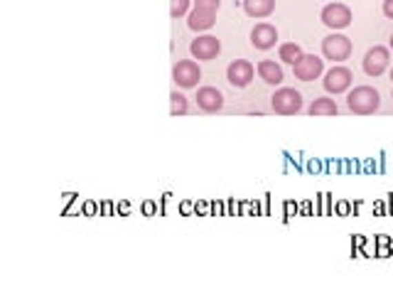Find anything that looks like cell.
<instances>
[{"mask_svg":"<svg viewBox=\"0 0 393 295\" xmlns=\"http://www.w3.org/2000/svg\"><path fill=\"white\" fill-rule=\"evenodd\" d=\"M347 106L352 114L369 116L381 106V96H379V91L374 86H356L347 96Z\"/></svg>","mask_w":393,"mask_h":295,"instance_id":"6da1fadb","label":"cell"},{"mask_svg":"<svg viewBox=\"0 0 393 295\" xmlns=\"http://www.w3.org/2000/svg\"><path fill=\"white\" fill-rule=\"evenodd\" d=\"M275 114L281 116H292L298 114L300 108H303V96H300V91L295 89H278L273 94V101H270Z\"/></svg>","mask_w":393,"mask_h":295,"instance_id":"7a4b0ae2","label":"cell"},{"mask_svg":"<svg viewBox=\"0 0 393 295\" xmlns=\"http://www.w3.org/2000/svg\"><path fill=\"white\" fill-rule=\"evenodd\" d=\"M322 54L332 62H344L352 54V42L344 34H330L322 40Z\"/></svg>","mask_w":393,"mask_h":295,"instance_id":"3957f363","label":"cell"},{"mask_svg":"<svg viewBox=\"0 0 393 295\" xmlns=\"http://www.w3.org/2000/svg\"><path fill=\"white\" fill-rule=\"evenodd\" d=\"M172 79H174V84L182 86V89H192V86L199 84L202 72H199L196 62H192V59H182V62H177L172 67Z\"/></svg>","mask_w":393,"mask_h":295,"instance_id":"277c9868","label":"cell"},{"mask_svg":"<svg viewBox=\"0 0 393 295\" xmlns=\"http://www.w3.org/2000/svg\"><path fill=\"white\" fill-rule=\"evenodd\" d=\"M322 23L332 30H342L352 25V10L342 3H330V6L322 10Z\"/></svg>","mask_w":393,"mask_h":295,"instance_id":"5b68a950","label":"cell"},{"mask_svg":"<svg viewBox=\"0 0 393 295\" xmlns=\"http://www.w3.org/2000/svg\"><path fill=\"white\" fill-rule=\"evenodd\" d=\"M226 79L236 89H243V86H248L253 81V64L246 62V59H234L226 67Z\"/></svg>","mask_w":393,"mask_h":295,"instance_id":"8992f818","label":"cell"},{"mask_svg":"<svg viewBox=\"0 0 393 295\" xmlns=\"http://www.w3.org/2000/svg\"><path fill=\"white\" fill-rule=\"evenodd\" d=\"M388 62H391V54L386 47H371L364 57V72L369 77H381L388 69Z\"/></svg>","mask_w":393,"mask_h":295,"instance_id":"52a82bcc","label":"cell"},{"mask_svg":"<svg viewBox=\"0 0 393 295\" xmlns=\"http://www.w3.org/2000/svg\"><path fill=\"white\" fill-rule=\"evenodd\" d=\"M322 69H325V62H322L320 57H314V54H303L298 62L292 64V72H295V77H298V79H303V81L317 79V77L322 74Z\"/></svg>","mask_w":393,"mask_h":295,"instance_id":"ba28073f","label":"cell"},{"mask_svg":"<svg viewBox=\"0 0 393 295\" xmlns=\"http://www.w3.org/2000/svg\"><path fill=\"white\" fill-rule=\"evenodd\" d=\"M190 52L194 59H204V62H212L216 54L221 52V42L212 34H204V37H196L190 45Z\"/></svg>","mask_w":393,"mask_h":295,"instance_id":"9c48e42d","label":"cell"},{"mask_svg":"<svg viewBox=\"0 0 393 295\" xmlns=\"http://www.w3.org/2000/svg\"><path fill=\"white\" fill-rule=\"evenodd\" d=\"M352 72L347 67H332L330 72L325 74V89L330 94H342L352 86Z\"/></svg>","mask_w":393,"mask_h":295,"instance_id":"30bf717a","label":"cell"},{"mask_svg":"<svg viewBox=\"0 0 393 295\" xmlns=\"http://www.w3.org/2000/svg\"><path fill=\"white\" fill-rule=\"evenodd\" d=\"M196 106L207 111V114H216L224 106V94L216 86H202L196 91Z\"/></svg>","mask_w":393,"mask_h":295,"instance_id":"8fae6325","label":"cell"},{"mask_svg":"<svg viewBox=\"0 0 393 295\" xmlns=\"http://www.w3.org/2000/svg\"><path fill=\"white\" fill-rule=\"evenodd\" d=\"M275 42H278V30L273 25L259 23L251 30V45L256 50H270V47H275Z\"/></svg>","mask_w":393,"mask_h":295,"instance_id":"7c38bea8","label":"cell"},{"mask_svg":"<svg viewBox=\"0 0 393 295\" xmlns=\"http://www.w3.org/2000/svg\"><path fill=\"white\" fill-rule=\"evenodd\" d=\"M259 77L265 81V84L275 86L283 81V69L281 64H275L273 59H263V62H259Z\"/></svg>","mask_w":393,"mask_h":295,"instance_id":"4fadbf2b","label":"cell"},{"mask_svg":"<svg viewBox=\"0 0 393 295\" xmlns=\"http://www.w3.org/2000/svg\"><path fill=\"white\" fill-rule=\"evenodd\" d=\"M216 23V12H207V10H192L190 17H187V25H190V30H209L212 25Z\"/></svg>","mask_w":393,"mask_h":295,"instance_id":"5bb4252c","label":"cell"},{"mask_svg":"<svg viewBox=\"0 0 393 295\" xmlns=\"http://www.w3.org/2000/svg\"><path fill=\"white\" fill-rule=\"evenodd\" d=\"M243 10L251 17H268L275 10V0H243Z\"/></svg>","mask_w":393,"mask_h":295,"instance_id":"9a60e30c","label":"cell"},{"mask_svg":"<svg viewBox=\"0 0 393 295\" xmlns=\"http://www.w3.org/2000/svg\"><path fill=\"white\" fill-rule=\"evenodd\" d=\"M337 103L334 99H314L312 106H310V116H337Z\"/></svg>","mask_w":393,"mask_h":295,"instance_id":"2e32d148","label":"cell"},{"mask_svg":"<svg viewBox=\"0 0 393 295\" xmlns=\"http://www.w3.org/2000/svg\"><path fill=\"white\" fill-rule=\"evenodd\" d=\"M278 54H281V59H283V62L295 64L300 57H303V50H300V45H295V42H285V45H281V50H278Z\"/></svg>","mask_w":393,"mask_h":295,"instance_id":"e0dca14e","label":"cell"},{"mask_svg":"<svg viewBox=\"0 0 393 295\" xmlns=\"http://www.w3.org/2000/svg\"><path fill=\"white\" fill-rule=\"evenodd\" d=\"M170 114H172V116H185L187 114V96H182V94L172 91V94H170Z\"/></svg>","mask_w":393,"mask_h":295,"instance_id":"ac0fdd59","label":"cell"},{"mask_svg":"<svg viewBox=\"0 0 393 295\" xmlns=\"http://www.w3.org/2000/svg\"><path fill=\"white\" fill-rule=\"evenodd\" d=\"M192 0H170V15L172 17H185L190 10Z\"/></svg>","mask_w":393,"mask_h":295,"instance_id":"d6986e66","label":"cell"},{"mask_svg":"<svg viewBox=\"0 0 393 295\" xmlns=\"http://www.w3.org/2000/svg\"><path fill=\"white\" fill-rule=\"evenodd\" d=\"M221 6V0H194L196 10H207V12H216Z\"/></svg>","mask_w":393,"mask_h":295,"instance_id":"ffe728a7","label":"cell"},{"mask_svg":"<svg viewBox=\"0 0 393 295\" xmlns=\"http://www.w3.org/2000/svg\"><path fill=\"white\" fill-rule=\"evenodd\" d=\"M383 15L393 20V0H383Z\"/></svg>","mask_w":393,"mask_h":295,"instance_id":"44dd1931","label":"cell"},{"mask_svg":"<svg viewBox=\"0 0 393 295\" xmlns=\"http://www.w3.org/2000/svg\"><path fill=\"white\" fill-rule=\"evenodd\" d=\"M391 50H393V34H391Z\"/></svg>","mask_w":393,"mask_h":295,"instance_id":"7402d4cb","label":"cell"},{"mask_svg":"<svg viewBox=\"0 0 393 295\" xmlns=\"http://www.w3.org/2000/svg\"><path fill=\"white\" fill-rule=\"evenodd\" d=\"M391 81H393V69H391Z\"/></svg>","mask_w":393,"mask_h":295,"instance_id":"603a6c76","label":"cell"}]
</instances>
